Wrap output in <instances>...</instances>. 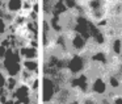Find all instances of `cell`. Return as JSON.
Masks as SVG:
<instances>
[{"mask_svg":"<svg viewBox=\"0 0 122 104\" xmlns=\"http://www.w3.org/2000/svg\"><path fill=\"white\" fill-rule=\"evenodd\" d=\"M83 12L95 24L108 19L109 13V0H88L83 5Z\"/></svg>","mask_w":122,"mask_h":104,"instance_id":"1","label":"cell"},{"mask_svg":"<svg viewBox=\"0 0 122 104\" xmlns=\"http://www.w3.org/2000/svg\"><path fill=\"white\" fill-rule=\"evenodd\" d=\"M66 70L70 75H77L89 70V59L85 53H71L66 59Z\"/></svg>","mask_w":122,"mask_h":104,"instance_id":"2","label":"cell"},{"mask_svg":"<svg viewBox=\"0 0 122 104\" xmlns=\"http://www.w3.org/2000/svg\"><path fill=\"white\" fill-rule=\"evenodd\" d=\"M89 93L95 98H104L109 95L110 88L105 72H89Z\"/></svg>","mask_w":122,"mask_h":104,"instance_id":"3","label":"cell"},{"mask_svg":"<svg viewBox=\"0 0 122 104\" xmlns=\"http://www.w3.org/2000/svg\"><path fill=\"white\" fill-rule=\"evenodd\" d=\"M21 57L19 55L17 50L9 48L8 51H7V55L4 57L3 61H0V67L5 71L7 75H13V77H17L21 71L22 66H21Z\"/></svg>","mask_w":122,"mask_h":104,"instance_id":"4","label":"cell"},{"mask_svg":"<svg viewBox=\"0 0 122 104\" xmlns=\"http://www.w3.org/2000/svg\"><path fill=\"white\" fill-rule=\"evenodd\" d=\"M66 40L67 45H68V50L71 53H85L88 51V46H89V40L83 37L81 34L74 32H66Z\"/></svg>","mask_w":122,"mask_h":104,"instance_id":"5","label":"cell"},{"mask_svg":"<svg viewBox=\"0 0 122 104\" xmlns=\"http://www.w3.org/2000/svg\"><path fill=\"white\" fill-rule=\"evenodd\" d=\"M61 86L53 79V78L43 75V80H42V87L40 88V93H42V101L43 104H47L50 101L54 100L56 92H58Z\"/></svg>","mask_w":122,"mask_h":104,"instance_id":"6","label":"cell"},{"mask_svg":"<svg viewBox=\"0 0 122 104\" xmlns=\"http://www.w3.org/2000/svg\"><path fill=\"white\" fill-rule=\"evenodd\" d=\"M11 96L13 99H17L20 100L22 104H30V99H32V91H30L29 86L26 84H22L20 83L17 86V88L11 93Z\"/></svg>","mask_w":122,"mask_h":104,"instance_id":"7","label":"cell"},{"mask_svg":"<svg viewBox=\"0 0 122 104\" xmlns=\"http://www.w3.org/2000/svg\"><path fill=\"white\" fill-rule=\"evenodd\" d=\"M17 53L21 57V59H38L40 51L38 48H34L32 45H22L17 49Z\"/></svg>","mask_w":122,"mask_h":104,"instance_id":"8","label":"cell"},{"mask_svg":"<svg viewBox=\"0 0 122 104\" xmlns=\"http://www.w3.org/2000/svg\"><path fill=\"white\" fill-rule=\"evenodd\" d=\"M22 8V0H5L4 11L11 15H17Z\"/></svg>","mask_w":122,"mask_h":104,"instance_id":"9","label":"cell"},{"mask_svg":"<svg viewBox=\"0 0 122 104\" xmlns=\"http://www.w3.org/2000/svg\"><path fill=\"white\" fill-rule=\"evenodd\" d=\"M21 66H22V69L28 70V71L33 72L34 75L40 77V63H38V59H22Z\"/></svg>","mask_w":122,"mask_h":104,"instance_id":"10","label":"cell"},{"mask_svg":"<svg viewBox=\"0 0 122 104\" xmlns=\"http://www.w3.org/2000/svg\"><path fill=\"white\" fill-rule=\"evenodd\" d=\"M36 77H37V75H34L33 72L28 71V70H25V69H21L20 74L17 75V78H19V82L22 83V84H26V86H29L30 83L33 82V79H34Z\"/></svg>","mask_w":122,"mask_h":104,"instance_id":"11","label":"cell"},{"mask_svg":"<svg viewBox=\"0 0 122 104\" xmlns=\"http://www.w3.org/2000/svg\"><path fill=\"white\" fill-rule=\"evenodd\" d=\"M19 84H20V82H19V78H17V77H13V75H7L4 88H5L8 92L12 93L17 88V86H19Z\"/></svg>","mask_w":122,"mask_h":104,"instance_id":"12","label":"cell"},{"mask_svg":"<svg viewBox=\"0 0 122 104\" xmlns=\"http://www.w3.org/2000/svg\"><path fill=\"white\" fill-rule=\"evenodd\" d=\"M80 104H100V101H98V98H95L91 93H87V95L80 98Z\"/></svg>","mask_w":122,"mask_h":104,"instance_id":"13","label":"cell"},{"mask_svg":"<svg viewBox=\"0 0 122 104\" xmlns=\"http://www.w3.org/2000/svg\"><path fill=\"white\" fill-rule=\"evenodd\" d=\"M8 34V22L4 20V17H0V38L5 37Z\"/></svg>","mask_w":122,"mask_h":104,"instance_id":"14","label":"cell"},{"mask_svg":"<svg viewBox=\"0 0 122 104\" xmlns=\"http://www.w3.org/2000/svg\"><path fill=\"white\" fill-rule=\"evenodd\" d=\"M9 98H11V92H8L5 88H0V104H4Z\"/></svg>","mask_w":122,"mask_h":104,"instance_id":"15","label":"cell"},{"mask_svg":"<svg viewBox=\"0 0 122 104\" xmlns=\"http://www.w3.org/2000/svg\"><path fill=\"white\" fill-rule=\"evenodd\" d=\"M5 79H7V74L1 67H0V88H4V84H5Z\"/></svg>","mask_w":122,"mask_h":104,"instance_id":"16","label":"cell"},{"mask_svg":"<svg viewBox=\"0 0 122 104\" xmlns=\"http://www.w3.org/2000/svg\"><path fill=\"white\" fill-rule=\"evenodd\" d=\"M8 49H9V48H5L4 45H1V44H0V61H3L4 57L7 55V51H8Z\"/></svg>","mask_w":122,"mask_h":104,"instance_id":"17","label":"cell"},{"mask_svg":"<svg viewBox=\"0 0 122 104\" xmlns=\"http://www.w3.org/2000/svg\"><path fill=\"white\" fill-rule=\"evenodd\" d=\"M67 104H80V96H74Z\"/></svg>","mask_w":122,"mask_h":104,"instance_id":"18","label":"cell"},{"mask_svg":"<svg viewBox=\"0 0 122 104\" xmlns=\"http://www.w3.org/2000/svg\"><path fill=\"white\" fill-rule=\"evenodd\" d=\"M4 104H15V99H13V98H12V96H11V98H9L8 100H7L5 103H4Z\"/></svg>","mask_w":122,"mask_h":104,"instance_id":"19","label":"cell"},{"mask_svg":"<svg viewBox=\"0 0 122 104\" xmlns=\"http://www.w3.org/2000/svg\"><path fill=\"white\" fill-rule=\"evenodd\" d=\"M77 1H79V3H80V5H84V4L87 3L88 0H77Z\"/></svg>","mask_w":122,"mask_h":104,"instance_id":"20","label":"cell"},{"mask_svg":"<svg viewBox=\"0 0 122 104\" xmlns=\"http://www.w3.org/2000/svg\"><path fill=\"white\" fill-rule=\"evenodd\" d=\"M121 41H122V34H121ZM119 59H121V62H122V53H121V57H119Z\"/></svg>","mask_w":122,"mask_h":104,"instance_id":"21","label":"cell"},{"mask_svg":"<svg viewBox=\"0 0 122 104\" xmlns=\"http://www.w3.org/2000/svg\"><path fill=\"white\" fill-rule=\"evenodd\" d=\"M118 1H121V3H122V0H118Z\"/></svg>","mask_w":122,"mask_h":104,"instance_id":"22","label":"cell"}]
</instances>
